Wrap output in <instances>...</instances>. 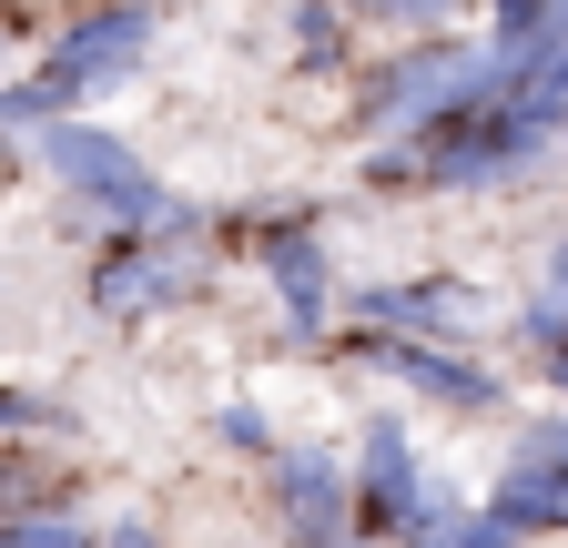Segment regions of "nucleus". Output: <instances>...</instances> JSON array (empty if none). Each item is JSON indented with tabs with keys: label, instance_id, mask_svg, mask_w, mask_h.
Segmentation results:
<instances>
[{
	"label": "nucleus",
	"instance_id": "17",
	"mask_svg": "<svg viewBox=\"0 0 568 548\" xmlns=\"http://www.w3.org/2000/svg\"><path fill=\"white\" fill-rule=\"evenodd\" d=\"M0 183H11V143H0Z\"/></svg>",
	"mask_w": 568,
	"mask_h": 548
},
{
	"label": "nucleus",
	"instance_id": "6",
	"mask_svg": "<svg viewBox=\"0 0 568 548\" xmlns=\"http://www.w3.org/2000/svg\"><path fill=\"white\" fill-rule=\"evenodd\" d=\"M264 498H274V528L295 548H345L355 538V467L335 447H274Z\"/></svg>",
	"mask_w": 568,
	"mask_h": 548
},
{
	"label": "nucleus",
	"instance_id": "18",
	"mask_svg": "<svg viewBox=\"0 0 568 548\" xmlns=\"http://www.w3.org/2000/svg\"><path fill=\"white\" fill-rule=\"evenodd\" d=\"M558 153H568V132H558Z\"/></svg>",
	"mask_w": 568,
	"mask_h": 548
},
{
	"label": "nucleus",
	"instance_id": "4",
	"mask_svg": "<svg viewBox=\"0 0 568 548\" xmlns=\"http://www.w3.org/2000/svg\"><path fill=\"white\" fill-rule=\"evenodd\" d=\"M477 518L528 548V538H568V406H548V417H528L508 437V467H497V488L477 498Z\"/></svg>",
	"mask_w": 568,
	"mask_h": 548
},
{
	"label": "nucleus",
	"instance_id": "9",
	"mask_svg": "<svg viewBox=\"0 0 568 548\" xmlns=\"http://www.w3.org/2000/svg\"><path fill=\"white\" fill-rule=\"evenodd\" d=\"M345 315L376 335H426V346H457L477 335V295L457 274H416V285H345Z\"/></svg>",
	"mask_w": 568,
	"mask_h": 548
},
{
	"label": "nucleus",
	"instance_id": "2",
	"mask_svg": "<svg viewBox=\"0 0 568 548\" xmlns=\"http://www.w3.org/2000/svg\"><path fill=\"white\" fill-rule=\"evenodd\" d=\"M406 153H416V193H487V183H518L528 163H548L558 143H548L508 92H477L437 132H416Z\"/></svg>",
	"mask_w": 568,
	"mask_h": 548
},
{
	"label": "nucleus",
	"instance_id": "3",
	"mask_svg": "<svg viewBox=\"0 0 568 548\" xmlns=\"http://www.w3.org/2000/svg\"><path fill=\"white\" fill-rule=\"evenodd\" d=\"M224 244L264 264V285H274V305H284V335H295V346H325V325L345 315V285H335V264H325V224H315V203L284 193L274 214H234Z\"/></svg>",
	"mask_w": 568,
	"mask_h": 548
},
{
	"label": "nucleus",
	"instance_id": "16",
	"mask_svg": "<svg viewBox=\"0 0 568 548\" xmlns=\"http://www.w3.org/2000/svg\"><path fill=\"white\" fill-rule=\"evenodd\" d=\"M538 386H548V396L568 406V346H558V356H538Z\"/></svg>",
	"mask_w": 568,
	"mask_h": 548
},
{
	"label": "nucleus",
	"instance_id": "13",
	"mask_svg": "<svg viewBox=\"0 0 568 548\" xmlns=\"http://www.w3.org/2000/svg\"><path fill=\"white\" fill-rule=\"evenodd\" d=\"M355 21H376V31H406V41H426V31H447L457 21V0H345Z\"/></svg>",
	"mask_w": 568,
	"mask_h": 548
},
{
	"label": "nucleus",
	"instance_id": "15",
	"mask_svg": "<svg viewBox=\"0 0 568 548\" xmlns=\"http://www.w3.org/2000/svg\"><path fill=\"white\" fill-rule=\"evenodd\" d=\"M102 548H163V538H153V518H112V528H102Z\"/></svg>",
	"mask_w": 568,
	"mask_h": 548
},
{
	"label": "nucleus",
	"instance_id": "1",
	"mask_svg": "<svg viewBox=\"0 0 568 548\" xmlns=\"http://www.w3.org/2000/svg\"><path fill=\"white\" fill-rule=\"evenodd\" d=\"M497 92V61L487 41H457V31H426V41H396L366 82H355V122L366 143H416V132H437L457 102Z\"/></svg>",
	"mask_w": 568,
	"mask_h": 548
},
{
	"label": "nucleus",
	"instance_id": "5",
	"mask_svg": "<svg viewBox=\"0 0 568 548\" xmlns=\"http://www.w3.org/2000/svg\"><path fill=\"white\" fill-rule=\"evenodd\" d=\"M345 356H355V366H376V376H396V386L426 396V406H447V417H497V406H508V376L477 366L467 346H426V335L345 325Z\"/></svg>",
	"mask_w": 568,
	"mask_h": 548
},
{
	"label": "nucleus",
	"instance_id": "8",
	"mask_svg": "<svg viewBox=\"0 0 568 548\" xmlns=\"http://www.w3.org/2000/svg\"><path fill=\"white\" fill-rule=\"evenodd\" d=\"M82 295H92V315L142 325V315H163V305H183V295H193V264H183V244L112 234V244L92 254V274H82Z\"/></svg>",
	"mask_w": 568,
	"mask_h": 548
},
{
	"label": "nucleus",
	"instance_id": "14",
	"mask_svg": "<svg viewBox=\"0 0 568 548\" xmlns=\"http://www.w3.org/2000/svg\"><path fill=\"white\" fill-rule=\"evenodd\" d=\"M213 447L244 457V467H264L274 457V417H264V406H224V417H213Z\"/></svg>",
	"mask_w": 568,
	"mask_h": 548
},
{
	"label": "nucleus",
	"instance_id": "10",
	"mask_svg": "<svg viewBox=\"0 0 568 548\" xmlns=\"http://www.w3.org/2000/svg\"><path fill=\"white\" fill-rule=\"evenodd\" d=\"M508 102L548 132V143H558V132H568V0H558V11L538 21V41L518 51V82H508Z\"/></svg>",
	"mask_w": 568,
	"mask_h": 548
},
{
	"label": "nucleus",
	"instance_id": "12",
	"mask_svg": "<svg viewBox=\"0 0 568 548\" xmlns=\"http://www.w3.org/2000/svg\"><path fill=\"white\" fill-rule=\"evenodd\" d=\"M0 548H102V528H82L71 508H0Z\"/></svg>",
	"mask_w": 568,
	"mask_h": 548
},
{
	"label": "nucleus",
	"instance_id": "7",
	"mask_svg": "<svg viewBox=\"0 0 568 548\" xmlns=\"http://www.w3.org/2000/svg\"><path fill=\"white\" fill-rule=\"evenodd\" d=\"M426 488H437V477H426V447H416L396 417H366V437H355V538L406 548Z\"/></svg>",
	"mask_w": 568,
	"mask_h": 548
},
{
	"label": "nucleus",
	"instance_id": "11",
	"mask_svg": "<svg viewBox=\"0 0 568 548\" xmlns=\"http://www.w3.org/2000/svg\"><path fill=\"white\" fill-rule=\"evenodd\" d=\"M345 0H305L295 11V72H345Z\"/></svg>",
	"mask_w": 568,
	"mask_h": 548
}]
</instances>
